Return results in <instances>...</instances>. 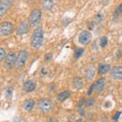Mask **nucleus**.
Listing matches in <instances>:
<instances>
[{
  "mask_svg": "<svg viewBox=\"0 0 122 122\" xmlns=\"http://www.w3.org/2000/svg\"><path fill=\"white\" fill-rule=\"evenodd\" d=\"M44 42V30L42 26H37L34 30L32 39H30V46L35 49H39L42 47Z\"/></svg>",
  "mask_w": 122,
  "mask_h": 122,
  "instance_id": "nucleus-1",
  "label": "nucleus"
},
{
  "mask_svg": "<svg viewBox=\"0 0 122 122\" xmlns=\"http://www.w3.org/2000/svg\"><path fill=\"white\" fill-rule=\"evenodd\" d=\"M109 70H110V66L106 63H101L98 66V73L100 75H104L106 73H108Z\"/></svg>",
  "mask_w": 122,
  "mask_h": 122,
  "instance_id": "nucleus-15",
  "label": "nucleus"
},
{
  "mask_svg": "<svg viewBox=\"0 0 122 122\" xmlns=\"http://www.w3.org/2000/svg\"><path fill=\"white\" fill-rule=\"evenodd\" d=\"M112 122H117V121H116V120H113V121H112Z\"/></svg>",
  "mask_w": 122,
  "mask_h": 122,
  "instance_id": "nucleus-33",
  "label": "nucleus"
},
{
  "mask_svg": "<svg viewBox=\"0 0 122 122\" xmlns=\"http://www.w3.org/2000/svg\"><path fill=\"white\" fill-rule=\"evenodd\" d=\"M94 104H95V99L94 98H90L89 100L86 101V108H91Z\"/></svg>",
  "mask_w": 122,
  "mask_h": 122,
  "instance_id": "nucleus-22",
  "label": "nucleus"
},
{
  "mask_svg": "<svg viewBox=\"0 0 122 122\" xmlns=\"http://www.w3.org/2000/svg\"><path fill=\"white\" fill-rule=\"evenodd\" d=\"M93 91H95V83H93V85L91 86V87L89 89V91H87V95H89V96H91L92 93H93Z\"/></svg>",
  "mask_w": 122,
  "mask_h": 122,
  "instance_id": "nucleus-24",
  "label": "nucleus"
},
{
  "mask_svg": "<svg viewBox=\"0 0 122 122\" xmlns=\"http://www.w3.org/2000/svg\"><path fill=\"white\" fill-rule=\"evenodd\" d=\"M95 25H96V21H92V22H90V24L87 25V28H89L90 30H93Z\"/></svg>",
  "mask_w": 122,
  "mask_h": 122,
  "instance_id": "nucleus-25",
  "label": "nucleus"
},
{
  "mask_svg": "<svg viewBox=\"0 0 122 122\" xmlns=\"http://www.w3.org/2000/svg\"><path fill=\"white\" fill-rule=\"evenodd\" d=\"M78 114L79 115H85V109L83 108H78Z\"/></svg>",
  "mask_w": 122,
  "mask_h": 122,
  "instance_id": "nucleus-30",
  "label": "nucleus"
},
{
  "mask_svg": "<svg viewBox=\"0 0 122 122\" xmlns=\"http://www.w3.org/2000/svg\"><path fill=\"white\" fill-rule=\"evenodd\" d=\"M118 10L120 11V13H122V3H121L120 5H119V7H118Z\"/></svg>",
  "mask_w": 122,
  "mask_h": 122,
  "instance_id": "nucleus-31",
  "label": "nucleus"
},
{
  "mask_svg": "<svg viewBox=\"0 0 122 122\" xmlns=\"http://www.w3.org/2000/svg\"><path fill=\"white\" fill-rule=\"evenodd\" d=\"M72 85H73L74 89H76V90L82 89V86H83V79L81 77H74L73 81H72Z\"/></svg>",
  "mask_w": 122,
  "mask_h": 122,
  "instance_id": "nucleus-16",
  "label": "nucleus"
},
{
  "mask_svg": "<svg viewBox=\"0 0 122 122\" xmlns=\"http://www.w3.org/2000/svg\"><path fill=\"white\" fill-rule=\"evenodd\" d=\"M28 58H29L28 51H25V50H20V52L17 53V55H16V60H15L14 66L16 67L17 69H21L22 67L25 66L26 61H28Z\"/></svg>",
  "mask_w": 122,
  "mask_h": 122,
  "instance_id": "nucleus-3",
  "label": "nucleus"
},
{
  "mask_svg": "<svg viewBox=\"0 0 122 122\" xmlns=\"http://www.w3.org/2000/svg\"><path fill=\"white\" fill-rule=\"evenodd\" d=\"M37 87V85L35 81H26L25 83H24V86H22V90H24L25 93H30V92L35 91Z\"/></svg>",
  "mask_w": 122,
  "mask_h": 122,
  "instance_id": "nucleus-13",
  "label": "nucleus"
},
{
  "mask_svg": "<svg viewBox=\"0 0 122 122\" xmlns=\"http://www.w3.org/2000/svg\"><path fill=\"white\" fill-rule=\"evenodd\" d=\"M70 96V93L68 91H63V92H61L60 94L57 95V100H58L59 102H63V101H65L66 99H68Z\"/></svg>",
  "mask_w": 122,
  "mask_h": 122,
  "instance_id": "nucleus-17",
  "label": "nucleus"
},
{
  "mask_svg": "<svg viewBox=\"0 0 122 122\" xmlns=\"http://www.w3.org/2000/svg\"><path fill=\"white\" fill-rule=\"evenodd\" d=\"M8 53H6L4 48H0V61H4Z\"/></svg>",
  "mask_w": 122,
  "mask_h": 122,
  "instance_id": "nucleus-19",
  "label": "nucleus"
},
{
  "mask_svg": "<svg viewBox=\"0 0 122 122\" xmlns=\"http://www.w3.org/2000/svg\"><path fill=\"white\" fill-rule=\"evenodd\" d=\"M53 102L50 100V99H40L37 103V109L38 111L41 112V113H44V114H47V113H50L52 110H53Z\"/></svg>",
  "mask_w": 122,
  "mask_h": 122,
  "instance_id": "nucleus-2",
  "label": "nucleus"
},
{
  "mask_svg": "<svg viewBox=\"0 0 122 122\" xmlns=\"http://www.w3.org/2000/svg\"><path fill=\"white\" fill-rule=\"evenodd\" d=\"M75 122H86V121H85V120H82V119H77Z\"/></svg>",
  "mask_w": 122,
  "mask_h": 122,
  "instance_id": "nucleus-32",
  "label": "nucleus"
},
{
  "mask_svg": "<svg viewBox=\"0 0 122 122\" xmlns=\"http://www.w3.org/2000/svg\"><path fill=\"white\" fill-rule=\"evenodd\" d=\"M11 5H12V2L8 1V0H2V1H0V15L3 16L8 11Z\"/></svg>",
  "mask_w": 122,
  "mask_h": 122,
  "instance_id": "nucleus-11",
  "label": "nucleus"
},
{
  "mask_svg": "<svg viewBox=\"0 0 122 122\" xmlns=\"http://www.w3.org/2000/svg\"><path fill=\"white\" fill-rule=\"evenodd\" d=\"M96 20H98V21H102V20H103V16H102V14H97L96 15Z\"/></svg>",
  "mask_w": 122,
  "mask_h": 122,
  "instance_id": "nucleus-29",
  "label": "nucleus"
},
{
  "mask_svg": "<svg viewBox=\"0 0 122 122\" xmlns=\"http://www.w3.org/2000/svg\"><path fill=\"white\" fill-rule=\"evenodd\" d=\"M29 22L28 21H22L20 24V25L17 26V29H16V33H17V35H25V34H26L29 32Z\"/></svg>",
  "mask_w": 122,
  "mask_h": 122,
  "instance_id": "nucleus-12",
  "label": "nucleus"
},
{
  "mask_svg": "<svg viewBox=\"0 0 122 122\" xmlns=\"http://www.w3.org/2000/svg\"><path fill=\"white\" fill-rule=\"evenodd\" d=\"M36 103H35V100H33V99H28V100H25L24 102V104H22V109L25 110V111H32L34 109V107H35Z\"/></svg>",
  "mask_w": 122,
  "mask_h": 122,
  "instance_id": "nucleus-14",
  "label": "nucleus"
},
{
  "mask_svg": "<svg viewBox=\"0 0 122 122\" xmlns=\"http://www.w3.org/2000/svg\"><path fill=\"white\" fill-rule=\"evenodd\" d=\"M14 32V25L11 22H2L0 25V37L1 38H6L12 35Z\"/></svg>",
  "mask_w": 122,
  "mask_h": 122,
  "instance_id": "nucleus-4",
  "label": "nucleus"
},
{
  "mask_svg": "<svg viewBox=\"0 0 122 122\" xmlns=\"http://www.w3.org/2000/svg\"><path fill=\"white\" fill-rule=\"evenodd\" d=\"M41 18H42V11L39 8H35L32 10L30 16H29V24L30 25L35 26L37 25H39V22L41 21Z\"/></svg>",
  "mask_w": 122,
  "mask_h": 122,
  "instance_id": "nucleus-5",
  "label": "nucleus"
},
{
  "mask_svg": "<svg viewBox=\"0 0 122 122\" xmlns=\"http://www.w3.org/2000/svg\"><path fill=\"white\" fill-rule=\"evenodd\" d=\"M95 75H96V68L93 64L87 66V68L85 71V77L86 81H93L95 78Z\"/></svg>",
  "mask_w": 122,
  "mask_h": 122,
  "instance_id": "nucleus-10",
  "label": "nucleus"
},
{
  "mask_svg": "<svg viewBox=\"0 0 122 122\" xmlns=\"http://www.w3.org/2000/svg\"><path fill=\"white\" fill-rule=\"evenodd\" d=\"M92 40V34L87 30H82L78 36V42L81 45H86Z\"/></svg>",
  "mask_w": 122,
  "mask_h": 122,
  "instance_id": "nucleus-8",
  "label": "nucleus"
},
{
  "mask_svg": "<svg viewBox=\"0 0 122 122\" xmlns=\"http://www.w3.org/2000/svg\"><path fill=\"white\" fill-rule=\"evenodd\" d=\"M11 96H12V89L9 86V87H7V90H6V98L8 99V100H10Z\"/></svg>",
  "mask_w": 122,
  "mask_h": 122,
  "instance_id": "nucleus-23",
  "label": "nucleus"
},
{
  "mask_svg": "<svg viewBox=\"0 0 122 122\" xmlns=\"http://www.w3.org/2000/svg\"><path fill=\"white\" fill-rule=\"evenodd\" d=\"M83 104H86V100H85V99H83V98H81V100H79L78 107H79V108H81V105H83Z\"/></svg>",
  "mask_w": 122,
  "mask_h": 122,
  "instance_id": "nucleus-28",
  "label": "nucleus"
},
{
  "mask_svg": "<svg viewBox=\"0 0 122 122\" xmlns=\"http://www.w3.org/2000/svg\"><path fill=\"white\" fill-rule=\"evenodd\" d=\"M106 83H107V79L105 77L99 78L98 81L95 82V92H96V94H100L101 92L105 89Z\"/></svg>",
  "mask_w": 122,
  "mask_h": 122,
  "instance_id": "nucleus-9",
  "label": "nucleus"
},
{
  "mask_svg": "<svg viewBox=\"0 0 122 122\" xmlns=\"http://www.w3.org/2000/svg\"><path fill=\"white\" fill-rule=\"evenodd\" d=\"M52 58V53H50V54H47L45 56V61H50Z\"/></svg>",
  "mask_w": 122,
  "mask_h": 122,
  "instance_id": "nucleus-26",
  "label": "nucleus"
},
{
  "mask_svg": "<svg viewBox=\"0 0 122 122\" xmlns=\"http://www.w3.org/2000/svg\"><path fill=\"white\" fill-rule=\"evenodd\" d=\"M107 44H108V38L107 37H102L100 39V46L102 48H105Z\"/></svg>",
  "mask_w": 122,
  "mask_h": 122,
  "instance_id": "nucleus-21",
  "label": "nucleus"
},
{
  "mask_svg": "<svg viewBox=\"0 0 122 122\" xmlns=\"http://www.w3.org/2000/svg\"><path fill=\"white\" fill-rule=\"evenodd\" d=\"M82 54H83V49H82V48H77V49L75 50V53H74L75 59H78Z\"/></svg>",
  "mask_w": 122,
  "mask_h": 122,
  "instance_id": "nucleus-20",
  "label": "nucleus"
},
{
  "mask_svg": "<svg viewBox=\"0 0 122 122\" xmlns=\"http://www.w3.org/2000/svg\"><path fill=\"white\" fill-rule=\"evenodd\" d=\"M120 115H121V112H117V113L115 114V115L113 116V120H116V121H117V119L119 118V116H120Z\"/></svg>",
  "mask_w": 122,
  "mask_h": 122,
  "instance_id": "nucleus-27",
  "label": "nucleus"
},
{
  "mask_svg": "<svg viewBox=\"0 0 122 122\" xmlns=\"http://www.w3.org/2000/svg\"><path fill=\"white\" fill-rule=\"evenodd\" d=\"M110 76L116 81H121L122 79V66H114L110 70Z\"/></svg>",
  "mask_w": 122,
  "mask_h": 122,
  "instance_id": "nucleus-7",
  "label": "nucleus"
},
{
  "mask_svg": "<svg viewBox=\"0 0 122 122\" xmlns=\"http://www.w3.org/2000/svg\"><path fill=\"white\" fill-rule=\"evenodd\" d=\"M15 60H16V56H15V53L14 52H9L8 54H7L6 58L4 60V66L5 68H11L14 63H15Z\"/></svg>",
  "mask_w": 122,
  "mask_h": 122,
  "instance_id": "nucleus-6",
  "label": "nucleus"
},
{
  "mask_svg": "<svg viewBox=\"0 0 122 122\" xmlns=\"http://www.w3.org/2000/svg\"><path fill=\"white\" fill-rule=\"evenodd\" d=\"M42 6L45 10H51L54 6V1H51V0H45V1H42Z\"/></svg>",
  "mask_w": 122,
  "mask_h": 122,
  "instance_id": "nucleus-18",
  "label": "nucleus"
}]
</instances>
